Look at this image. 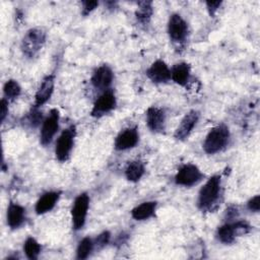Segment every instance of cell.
Wrapping results in <instances>:
<instances>
[{"instance_id": "6da1fadb", "label": "cell", "mask_w": 260, "mask_h": 260, "mask_svg": "<svg viewBox=\"0 0 260 260\" xmlns=\"http://www.w3.org/2000/svg\"><path fill=\"white\" fill-rule=\"evenodd\" d=\"M221 195V178L213 175L203 184L198 192L197 207L202 211H211L216 205Z\"/></svg>"}, {"instance_id": "7a4b0ae2", "label": "cell", "mask_w": 260, "mask_h": 260, "mask_svg": "<svg viewBox=\"0 0 260 260\" xmlns=\"http://www.w3.org/2000/svg\"><path fill=\"white\" fill-rule=\"evenodd\" d=\"M231 132L229 127L221 123L209 130L204 141L203 150L207 154H215L222 151L230 143Z\"/></svg>"}, {"instance_id": "3957f363", "label": "cell", "mask_w": 260, "mask_h": 260, "mask_svg": "<svg viewBox=\"0 0 260 260\" xmlns=\"http://www.w3.org/2000/svg\"><path fill=\"white\" fill-rule=\"evenodd\" d=\"M46 42V32L42 28H29L23 36L20 44L22 54L29 59L36 57Z\"/></svg>"}, {"instance_id": "277c9868", "label": "cell", "mask_w": 260, "mask_h": 260, "mask_svg": "<svg viewBox=\"0 0 260 260\" xmlns=\"http://www.w3.org/2000/svg\"><path fill=\"white\" fill-rule=\"evenodd\" d=\"M251 231V225L246 220L228 221L218 226L216 231L217 240L224 244L231 245L235 242L237 237L248 234Z\"/></svg>"}, {"instance_id": "5b68a950", "label": "cell", "mask_w": 260, "mask_h": 260, "mask_svg": "<svg viewBox=\"0 0 260 260\" xmlns=\"http://www.w3.org/2000/svg\"><path fill=\"white\" fill-rule=\"evenodd\" d=\"M76 137V129L74 125L65 128L58 136L55 143V156L60 162L66 161L71 154Z\"/></svg>"}, {"instance_id": "8992f818", "label": "cell", "mask_w": 260, "mask_h": 260, "mask_svg": "<svg viewBox=\"0 0 260 260\" xmlns=\"http://www.w3.org/2000/svg\"><path fill=\"white\" fill-rule=\"evenodd\" d=\"M89 201V196L85 192L80 193L75 197L71 207V222L74 231H80L84 226L88 213Z\"/></svg>"}, {"instance_id": "52a82bcc", "label": "cell", "mask_w": 260, "mask_h": 260, "mask_svg": "<svg viewBox=\"0 0 260 260\" xmlns=\"http://www.w3.org/2000/svg\"><path fill=\"white\" fill-rule=\"evenodd\" d=\"M203 178L204 174L201 172V170L196 165L188 162L184 164L178 169L174 177V181L178 186L190 188L201 182Z\"/></svg>"}, {"instance_id": "ba28073f", "label": "cell", "mask_w": 260, "mask_h": 260, "mask_svg": "<svg viewBox=\"0 0 260 260\" xmlns=\"http://www.w3.org/2000/svg\"><path fill=\"white\" fill-rule=\"evenodd\" d=\"M168 35L170 40L178 45H183L189 35V26L179 13H173L168 21Z\"/></svg>"}, {"instance_id": "9c48e42d", "label": "cell", "mask_w": 260, "mask_h": 260, "mask_svg": "<svg viewBox=\"0 0 260 260\" xmlns=\"http://www.w3.org/2000/svg\"><path fill=\"white\" fill-rule=\"evenodd\" d=\"M60 113L58 109H52L44 119L40 131V143L43 146L49 145L59 130Z\"/></svg>"}, {"instance_id": "30bf717a", "label": "cell", "mask_w": 260, "mask_h": 260, "mask_svg": "<svg viewBox=\"0 0 260 260\" xmlns=\"http://www.w3.org/2000/svg\"><path fill=\"white\" fill-rule=\"evenodd\" d=\"M117 106V99L112 88L103 91L94 101L90 111V116L93 118H101L111 113Z\"/></svg>"}, {"instance_id": "8fae6325", "label": "cell", "mask_w": 260, "mask_h": 260, "mask_svg": "<svg viewBox=\"0 0 260 260\" xmlns=\"http://www.w3.org/2000/svg\"><path fill=\"white\" fill-rule=\"evenodd\" d=\"M139 142V131L137 126H130L121 130L115 138L114 148L117 151H124L134 148Z\"/></svg>"}, {"instance_id": "7c38bea8", "label": "cell", "mask_w": 260, "mask_h": 260, "mask_svg": "<svg viewBox=\"0 0 260 260\" xmlns=\"http://www.w3.org/2000/svg\"><path fill=\"white\" fill-rule=\"evenodd\" d=\"M114 80V72L112 68L107 65L103 64L96 67L90 77L91 85L99 91H106L111 88V85Z\"/></svg>"}, {"instance_id": "4fadbf2b", "label": "cell", "mask_w": 260, "mask_h": 260, "mask_svg": "<svg viewBox=\"0 0 260 260\" xmlns=\"http://www.w3.org/2000/svg\"><path fill=\"white\" fill-rule=\"evenodd\" d=\"M167 114L162 108L151 106L145 112V123L152 133H162L166 129Z\"/></svg>"}, {"instance_id": "5bb4252c", "label": "cell", "mask_w": 260, "mask_h": 260, "mask_svg": "<svg viewBox=\"0 0 260 260\" xmlns=\"http://www.w3.org/2000/svg\"><path fill=\"white\" fill-rule=\"evenodd\" d=\"M145 73L148 79L155 84L167 83L171 80V68L161 59L153 61Z\"/></svg>"}, {"instance_id": "9a60e30c", "label": "cell", "mask_w": 260, "mask_h": 260, "mask_svg": "<svg viewBox=\"0 0 260 260\" xmlns=\"http://www.w3.org/2000/svg\"><path fill=\"white\" fill-rule=\"evenodd\" d=\"M55 78H56L55 74H48L42 79L35 94V102H34L35 108L40 109L51 99L55 88Z\"/></svg>"}, {"instance_id": "2e32d148", "label": "cell", "mask_w": 260, "mask_h": 260, "mask_svg": "<svg viewBox=\"0 0 260 260\" xmlns=\"http://www.w3.org/2000/svg\"><path fill=\"white\" fill-rule=\"evenodd\" d=\"M198 120H199V113L197 111L191 110L190 112H188L182 118L181 122L179 123L178 127L176 128L174 137L179 141L186 140L189 137V135L191 134V132L193 131L196 124L198 123Z\"/></svg>"}, {"instance_id": "e0dca14e", "label": "cell", "mask_w": 260, "mask_h": 260, "mask_svg": "<svg viewBox=\"0 0 260 260\" xmlns=\"http://www.w3.org/2000/svg\"><path fill=\"white\" fill-rule=\"evenodd\" d=\"M26 220L25 208L16 203L10 201L6 211V223L10 230H17L21 228Z\"/></svg>"}, {"instance_id": "ac0fdd59", "label": "cell", "mask_w": 260, "mask_h": 260, "mask_svg": "<svg viewBox=\"0 0 260 260\" xmlns=\"http://www.w3.org/2000/svg\"><path fill=\"white\" fill-rule=\"evenodd\" d=\"M61 197L60 191H48L44 193L36 202L35 211L38 215H43L50 212L57 204Z\"/></svg>"}, {"instance_id": "d6986e66", "label": "cell", "mask_w": 260, "mask_h": 260, "mask_svg": "<svg viewBox=\"0 0 260 260\" xmlns=\"http://www.w3.org/2000/svg\"><path fill=\"white\" fill-rule=\"evenodd\" d=\"M191 77V66L186 62H179L171 68V80L176 84L186 87Z\"/></svg>"}, {"instance_id": "ffe728a7", "label": "cell", "mask_w": 260, "mask_h": 260, "mask_svg": "<svg viewBox=\"0 0 260 260\" xmlns=\"http://www.w3.org/2000/svg\"><path fill=\"white\" fill-rule=\"evenodd\" d=\"M157 202L156 201H144L136 205L131 210V216L137 221H142L152 217L156 211Z\"/></svg>"}, {"instance_id": "44dd1931", "label": "cell", "mask_w": 260, "mask_h": 260, "mask_svg": "<svg viewBox=\"0 0 260 260\" xmlns=\"http://www.w3.org/2000/svg\"><path fill=\"white\" fill-rule=\"evenodd\" d=\"M144 174H145L144 162L139 159H134L129 161L124 170L125 178L127 179V181L131 183H137L138 181H140L141 178L144 176Z\"/></svg>"}, {"instance_id": "7402d4cb", "label": "cell", "mask_w": 260, "mask_h": 260, "mask_svg": "<svg viewBox=\"0 0 260 260\" xmlns=\"http://www.w3.org/2000/svg\"><path fill=\"white\" fill-rule=\"evenodd\" d=\"M153 13L152 2L151 1H141L138 2V7L135 11L136 20L142 25H147L150 22Z\"/></svg>"}, {"instance_id": "603a6c76", "label": "cell", "mask_w": 260, "mask_h": 260, "mask_svg": "<svg viewBox=\"0 0 260 260\" xmlns=\"http://www.w3.org/2000/svg\"><path fill=\"white\" fill-rule=\"evenodd\" d=\"M93 251H94L93 239L89 237H84L77 244L76 258L79 260L87 259Z\"/></svg>"}, {"instance_id": "cb8c5ba5", "label": "cell", "mask_w": 260, "mask_h": 260, "mask_svg": "<svg viewBox=\"0 0 260 260\" xmlns=\"http://www.w3.org/2000/svg\"><path fill=\"white\" fill-rule=\"evenodd\" d=\"M23 252L27 259L37 260L42 252V245L34 237H27L23 243Z\"/></svg>"}, {"instance_id": "d4e9b609", "label": "cell", "mask_w": 260, "mask_h": 260, "mask_svg": "<svg viewBox=\"0 0 260 260\" xmlns=\"http://www.w3.org/2000/svg\"><path fill=\"white\" fill-rule=\"evenodd\" d=\"M3 94L6 100L14 101L21 94V86L15 79H8L3 85Z\"/></svg>"}, {"instance_id": "484cf974", "label": "cell", "mask_w": 260, "mask_h": 260, "mask_svg": "<svg viewBox=\"0 0 260 260\" xmlns=\"http://www.w3.org/2000/svg\"><path fill=\"white\" fill-rule=\"evenodd\" d=\"M111 241V233L109 231H104L93 239L94 250H102L105 248Z\"/></svg>"}, {"instance_id": "4316f807", "label": "cell", "mask_w": 260, "mask_h": 260, "mask_svg": "<svg viewBox=\"0 0 260 260\" xmlns=\"http://www.w3.org/2000/svg\"><path fill=\"white\" fill-rule=\"evenodd\" d=\"M44 119H43V115L42 113L39 111V108H32L31 111L29 112L28 116H27V123L31 126V127H37L39 126L41 123H43Z\"/></svg>"}, {"instance_id": "83f0119b", "label": "cell", "mask_w": 260, "mask_h": 260, "mask_svg": "<svg viewBox=\"0 0 260 260\" xmlns=\"http://www.w3.org/2000/svg\"><path fill=\"white\" fill-rule=\"evenodd\" d=\"M98 6H99L98 1H83L81 2V14L83 16H86L91 11H93Z\"/></svg>"}, {"instance_id": "f1b7e54d", "label": "cell", "mask_w": 260, "mask_h": 260, "mask_svg": "<svg viewBox=\"0 0 260 260\" xmlns=\"http://www.w3.org/2000/svg\"><path fill=\"white\" fill-rule=\"evenodd\" d=\"M247 208L251 212H259L260 210V196L257 194L253 197H251L247 202Z\"/></svg>"}, {"instance_id": "f546056e", "label": "cell", "mask_w": 260, "mask_h": 260, "mask_svg": "<svg viewBox=\"0 0 260 260\" xmlns=\"http://www.w3.org/2000/svg\"><path fill=\"white\" fill-rule=\"evenodd\" d=\"M9 113V101L2 98L0 102V121L3 123Z\"/></svg>"}, {"instance_id": "4dcf8cb0", "label": "cell", "mask_w": 260, "mask_h": 260, "mask_svg": "<svg viewBox=\"0 0 260 260\" xmlns=\"http://www.w3.org/2000/svg\"><path fill=\"white\" fill-rule=\"evenodd\" d=\"M221 1H206L205 4H206V8L209 12V14L211 16H213L215 14V12L218 10V8L220 7L221 5Z\"/></svg>"}]
</instances>
